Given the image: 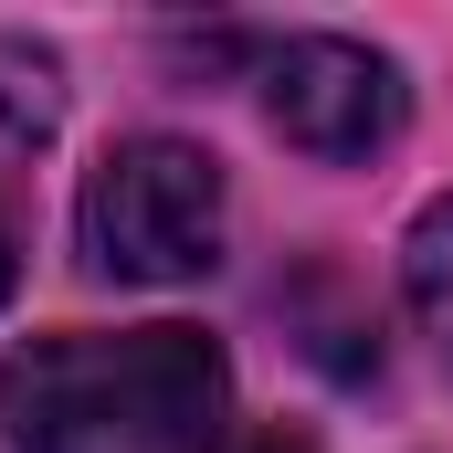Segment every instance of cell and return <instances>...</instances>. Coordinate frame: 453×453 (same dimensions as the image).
I'll return each mask as SVG.
<instances>
[{"instance_id": "1", "label": "cell", "mask_w": 453, "mask_h": 453, "mask_svg": "<svg viewBox=\"0 0 453 453\" xmlns=\"http://www.w3.org/2000/svg\"><path fill=\"white\" fill-rule=\"evenodd\" d=\"M232 369L201 327H74L0 369L11 453H222Z\"/></svg>"}, {"instance_id": "2", "label": "cell", "mask_w": 453, "mask_h": 453, "mask_svg": "<svg viewBox=\"0 0 453 453\" xmlns=\"http://www.w3.org/2000/svg\"><path fill=\"white\" fill-rule=\"evenodd\" d=\"M74 232H85V264L116 285H190L222 264V169L190 137H127L96 158Z\"/></svg>"}, {"instance_id": "3", "label": "cell", "mask_w": 453, "mask_h": 453, "mask_svg": "<svg viewBox=\"0 0 453 453\" xmlns=\"http://www.w3.org/2000/svg\"><path fill=\"white\" fill-rule=\"evenodd\" d=\"M264 116H274V137L306 148V158H369V148L401 137L411 96H401L390 53L338 42V32H296V42L264 53Z\"/></svg>"}, {"instance_id": "4", "label": "cell", "mask_w": 453, "mask_h": 453, "mask_svg": "<svg viewBox=\"0 0 453 453\" xmlns=\"http://www.w3.org/2000/svg\"><path fill=\"white\" fill-rule=\"evenodd\" d=\"M401 285H411L422 338L443 348V369H453V201H433V211L411 222V242H401Z\"/></svg>"}, {"instance_id": "5", "label": "cell", "mask_w": 453, "mask_h": 453, "mask_svg": "<svg viewBox=\"0 0 453 453\" xmlns=\"http://www.w3.org/2000/svg\"><path fill=\"white\" fill-rule=\"evenodd\" d=\"M53 53L42 42H0V137H42L53 127Z\"/></svg>"}, {"instance_id": "6", "label": "cell", "mask_w": 453, "mask_h": 453, "mask_svg": "<svg viewBox=\"0 0 453 453\" xmlns=\"http://www.w3.org/2000/svg\"><path fill=\"white\" fill-rule=\"evenodd\" d=\"M232 453H306L296 433H253V443H232Z\"/></svg>"}, {"instance_id": "7", "label": "cell", "mask_w": 453, "mask_h": 453, "mask_svg": "<svg viewBox=\"0 0 453 453\" xmlns=\"http://www.w3.org/2000/svg\"><path fill=\"white\" fill-rule=\"evenodd\" d=\"M0 296H11V232H0Z\"/></svg>"}]
</instances>
